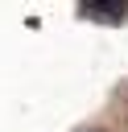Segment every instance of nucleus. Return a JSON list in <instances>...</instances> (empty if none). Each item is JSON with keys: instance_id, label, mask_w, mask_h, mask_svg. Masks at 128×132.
Here are the masks:
<instances>
[{"instance_id": "f257e3e1", "label": "nucleus", "mask_w": 128, "mask_h": 132, "mask_svg": "<svg viewBox=\"0 0 128 132\" xmlns=\"http://www.w3.org/2000/svg\"><path fill=\"white\" fill-rule=\"evenodd\" d=\"M78 16H87V21H124L128 8L124 4H83Z\"/></svg>"}]
</instances>
